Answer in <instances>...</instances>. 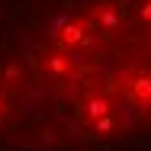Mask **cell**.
I'll use <instances>...</instances> for the list:
<instances>
[{"label": "cell", "instance_id": "cell-10", "mask_svg": "<svg viewBox=\"0 0 151 151\" xmlns=\"http://www.w3.org/2000/svg\"><path fill=\"white\" fill-rule=\"evenodd\" d=\"M138 3H142V0H119V6H122V10H125V6H138Z\"/></svg>", "mask_w": 151, "mask_h": 151}, {"label": "cell", "instance_id": "cell-2", "mask_svg": "<svg viewBox=\"0 0 151 151\" xmlns=\"http://www.w3.org/2000/svg\"><path fill=\"white\" fill-rule=\"evenodd\" d=\"M119 23H122L119 10H116V6H109V3H103V6H100V26H103V29H116Z\"/></svg>", "mask_w": 151, "mask_h": 151}, {"label": "cell", "instance_id": "cell-11", "mask_svg": "<svg viewBox=\"0 0 151 151\" xmlns=\"http://www.w3.org/2000/svg\"><path fill=\"white\" fill-rule=\"evenodd\" d=\"M100 151H109V148H100Z\"/></svg>", "mask_w": 151, "mask_h": 151}, {"label": "cell", "instance_id": "cell-4", "mask_svg": "<svg viewBox=\"0 0 151 151\" xmlns=\"http://www.w3.org/2000/svg\"><path fill=\"white\" fill-rule=\"evenodd\" d=\"M135 113H138V109H135V96L129 93V96H125V103L119 106V122L125 125V129L132 125V119H135Z\"/></svg>", "mask_w": 151, "mask_h": 151}, {"label": "cell", "instance_id": "cell-8", "mask_svg": "<svg viewBox=\"0 0 151 151\" xmlns=\"http://www.w3.org/2000/svg\"><path fill=\"white\" fill-rule=\"evenodd\" d=\"M109 129H113V119H109L106 113H103V116H96V132H109Z\"/></svg>", "mask_w": 151, "mask_h": 151}, {"label": "cell", "instance_id": "cell-6", "mask_svg": "<svg viewBox=\"0 0 151 151\" xmlns=\"http://www.w3.org/2000/svg\"><path fill=\"white\" fill-rule=\"evenodd\" d=\"M113 68H116V58H113V55H103V58L93 64V71H100V74H109Z\"/></svg>", "mask_w": 151, "mask_h": 151}, {"label": "cell", "instance_id": "cell-1", "mask_svg": "<svg viewBox=\"0 0 151 151\" xmlns=\"http://www.w3.org/2000/svg\"><path fill=\"white\" fill-rule=\"evenodd\" d=\"M129 87H132L129 93H132L135 100H151V77H148V74H138Z\"/></svg>", "mask_w": 151, "mask_h": 151}, {"label": "cell", "instance_id": "cell-3", "mask_svg": "<svg viewBox=\"0 0 151 151\" xmlns=\"http://www.w3.org/2000/svg\"><path fill=\"white\" fill-rule=\"evenodd\" d=\"M64 64H71V68H87V52L77 48V45H74V48L68 45V48H64Z\"/></svg>", "mask_w": 151, "mask_h": 151}, {"label": "cell", "instance_id": "cell-7", "mask_svg": "<svg viewBox=\"0 0 151 151\" xmlns=\"http://www.w3.org/2000/svg\"><path fill=\"white\" fill-rule=\"evenodd\" d=\"M113 71H116V74H113L116 84H132V71H129V68H113Z\"/></svg>", "mask_w": 151, "mask_h": 151}, {"label": "cell", "instance_id": "cell-9", "mask_svg": "<svg viewBox=\"0 0 151 151\" xmlns=\"http://www.w3.org/2000/svg\"><path fill=\"white\" fill-rule=\"evenodd\" d=\"M138 16H142L145 23H151V0H142V3H138Z\"/></svg>", "mask_w": 151, "mask_h": 151}, {"label": "cell", "instance_id": "cell-5", "mask_svg": "<svg viewBox=\"0 0 151 151\" xmlns=\"http://www.w3.org/2000/svg\"><path fill=\"white\" fill-rule=\"evenodd\" d=\"M87 113H90V116H103V113H109V103H106L103 96H90V100H87Z\"/></svg>", "mask_w": 151, "mask_h": 151}]
</instances>
